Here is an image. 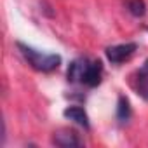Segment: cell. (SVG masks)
Wrapping results in <instances>:
<instances>
[{"label": "cell", "instance_id": "6da1fadb", "mask_svg": "<svg viewBox=\"0 0 148 148\" xmlns=\"http://www.w3.org/2000/svg\"><path fill=\"white\" fill-rule=\"evenodd\" d=\"M68 82L71 84H84L87 87H96L103 77V64L99 59L91 58H77L73 59L66 71Z\"/></svg>", "mask_w": 148, "mask_h": 148}, {"label": "cell", "instance_id": "7a4b0ae2", "mask_svg": "<svg viewBox=\"0 0 148 148\" xmlns=\"http://www.w3.org/2000/svg\"><path fill=\"white\" fill-rule=\"evenodd\" d=\"M19 52L23 54L25 61L37 71H42V73H51L54 71L59 64H61V56L59 54H54V52H42L35 47H30L23 42H18L16 44Z\"/></svg>", "mask_w": 148, "mask_h": 148}, {"label": "cell", "instance_id": "3957f363", "mask_svg": "<svg viewBox=\"0 0 148 148\" xmlns=\"http://www.w3.org/2000/svg\"><path fill=\"white\" fill-rule=\"evenodd\" d=\"M136 51H138V44L125 42V44H117V45L106 47L105 49V54H106V58H108V61L112 64H122L127 59H131Z\"/></svg>", "mask_w": 148, "mask_h": 148}, {"label": "cell", "instance_id": "277c9868", "mask_svg": "<svg viewBox=\"0 0 148 148\" xmlns=\"http://www.w3.org/2000/svg\"><path fill=\"white\" fill-rule=\"evenodd\" d=\"M134 89L145 101H148V59L136 71V75H134Z\"/></svg>", "mask_w": 148, "mask_h": 148}, {"label": "cell", "instance_id": "5b68a950", "mask_svg": "<svg viewBox=\"0 0 148 148\" xmlns=\"http://www.w3.org/2000/svg\"><path fill=\"white\" fill-rule=\"evenodd\" d=\"M52 143H54L56 146H64V148H66V146H80V145H82L80 138L73 132V131H70V129H61V131L54 132Z\"/></svg>", "mask_w": 148, "mask_h": 148}, {"label": "cell", "instance_id": "8992f818", "mask_svg": "<svg viewBox=\"0 0 148 148\" xmlns=\"http://www.w3.org/2000/svg\"><path fill=\"white\" fill-rule=\"evenodd\" d=\"M63 115H64L68 120L75 122L77 125H80V127H84V129H89V125H91L86 110L80 108V106H68V108L63 112Z\"/></svg>", "mask_w": 148, "mask_h": 148}, {"label": "cell", "instance_id": "52a82bcc", "mask_svg": "<svg viewBox=\"0 0 148 148\" xmlns=\"http://www.w3.org/2000/svg\"><path fill=\"white\" fill-rule=\"evenodd\" d=\"M131 117V105H129V99L125 96H120L119 98V103H117V119L120 122H127Z\"/></svg>", "mask_w": 148, "mask_h": 148}, {"label": "cell", "instance_id": "ba28073f", "mask_svg": "<svg viewBox=\"0 0 148 148\" xmlns=\"http://www.w3.org/2000/svg\"><path fill=\"white\" fill-rule=\"evenodd\" d=\"M127 11L134 18H143L146 14V4H145V0H127Z\"/></svg>", "mask_w": 148, "mask_h": 148}]
</instances>
